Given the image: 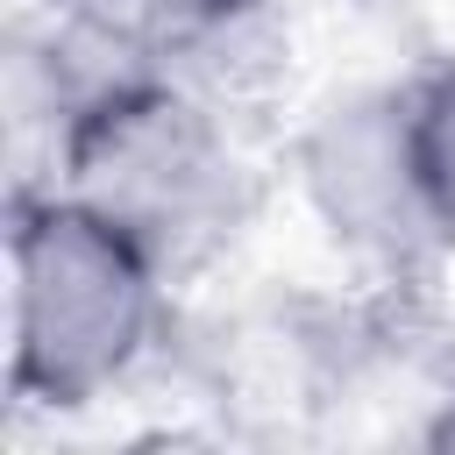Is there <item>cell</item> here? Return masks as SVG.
<instances>
[{"mask_svg": "<svg viewBox=\"0 0 455 455\" xmlns=\"http://www.w3.org/2000/svg\"><path fill=\"white\" fill-rule=\"evenodd\" d=\"M43 185L135 235L171 277L235 242L256 206L235 107L171 57H135L92 78L57 114Z\"/></svg>", "mask_w": 455, "mask_h": 455, "instance_id": "1", "label": "cell"}, {"mask_svg": "<svg viewBox=\"0 0 455 455\" xmlns=\"http://www.w3.org/2000/svg\"><path fill=\"white\" fill-rule=\"evenodd\" d=\"M171 284L135 235L57 185H21L7 206V391L36 412L107 405L164 341Z\"/></svg>", "mask_w": 455, "mask_h": 455, "instance_id": "2", "label": "cell"}, {"mask_svg": "<svg viewBox=\"0 0 455 455\" xmlns=\"http://www.w3.org/2000/svg\"><path fill=\"white\" fill-rule=\"evenodd\" d=\"M291 178L320 235L355 256L363 270L405 277L441 263V235L419 206L405 135H398V78L384 85H348L334 92L291 142Z\"/></svg>", "mask_w": 455, "mask_h": 455, "instance_id": "3", "label": "cell"}, {"mask_svg": "<svg viewBox=\"0 0 455 455\" xmlns=\"http://www.w3.org/2000/svg\"><path fill=\"white\" fill-rule=\"evenodd\" d=\"M398 135H405L419 206H427L441 249L455 256V57H434L398 78Z\"/></svg>", "mask_w": 455, "mask_h": 455, "instance_id": "4", "label": "cell"}, {"mask_svg": "<svg viewBox=\"0 0 455 455\" xmlns=\"http://www.w3.org/2000/svg\"><path fill=\"white\" fill-rule=\"evenodd\" d=\"M100 28H114L121 43H135L142 57H171L213 28H235L256 14V0H78Z\"/></svg>", "mask_w": 455, "mask_h": 455, "instance_id": "5", "label": "cell"}, {"mask_svg": "<svg viewBox=\"0 0 455 455\" xmlns=\"http://www.w3.org/2000/svg\"><path fill=\"white\" fill-rule=\"evenodd\" d=\"M427 448H455V391L434 405V419H427V434H419Z\"/></svg>", "mask_w": 455, "mask_h": 455, "instance_id": "6", "label": "cell"}]
</instances>
